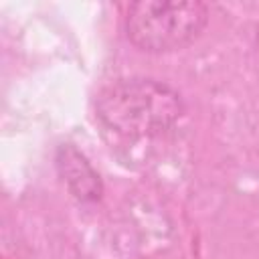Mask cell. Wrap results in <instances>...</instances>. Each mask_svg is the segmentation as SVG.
Instances as JSON below:
<instances>
[{
  "mask_svg": "<svg viewBox=\"0 0 259 259\" xmlns=\"http://www.w3.org/2000/svg\"><path fill=\"white\" fill-rule=\"evenodd\" d=\"M208 22V8L198 0H138L127 6L125 34L144 53L184 49L200 36Z\"/></svg>",
  "mask_w": 259,
  "mask_h": 259,
  "instance_id": "cell-2",
  "label": "cell"
},
{
  "mask_svg": "<svg viewBox=\"0 0 259 259\" xmlns=\"http://www.w3.org/2000/svg\"><path fill=\"white\" fill-rule=\"evenodd\" d=\"M57 170L71 190V194L81 202H95L101 198L103 184L99 174L93 170V166L87 162V158L71 144H63L57 150L55 158Z\"/></svg>",
  "mask_w": 259,
  "mask_h": 259,
  "instance_id": "cell-3",
  "label": "cell"
},
{
  "mask_svg": "<svg viewBox=\"0 0 259 259\" xmlns=\"http://www.w3.org/2000/svg\"><path fill=\"white\" fill-rule=\"evenodd\" d=\"M97 117L125 138L158 136L184 115L182 95L168 83L150 77H130L107 85L97 95Z\"/></svg>",
  "mask_w": 259,
  "mask_h": 259,
  "instance_id": "cell-1",
  "label": "cell"
}]
</instances>
